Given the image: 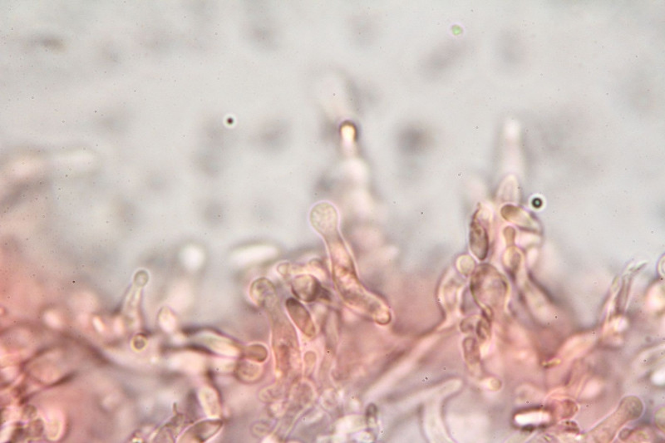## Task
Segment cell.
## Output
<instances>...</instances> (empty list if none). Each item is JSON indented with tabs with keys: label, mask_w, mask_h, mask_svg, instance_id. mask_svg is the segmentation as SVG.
Wrapping results in <instances>:
<instances>
[{
	"label": "cell",
	"mask_w": 665,
	"mask_h": 443,
	"mask_svg": "<svg viewBox=\"0 0 665 443\" xmlns=\"http://www.w3.org/2000/svg\"><path fill=\"white\" fill-rule=\"evenodd\" d=\"M294 294L304 302H313L322 294V286L315 277L309 275H299L293 280Z\"/></svg>",
	"instance_id": "cell-6"
},
{
	"label": "cell",
	"mask_w": 665,
	"mask_h": 443,
	"mask_svg": "<svg viewBox=\"0 0 665 443\" xmlns=\"http://www.w3.org/2000/svg\"><path fill=\"white\" fill-rule=\"evenodd\" d=\"M464 354L465 358L470 365H475L480 361L479 347L474 339L468 338L464 340Z\"/></svg>",
	"instance_id": "cell-10"
},
{
	"label": "cell",
	"mask_w": 665,
	"mask_h": 443,
	"mask_svg": "<svg viewBox=\"0 0 665 443\" xmlns=\"http://www.w3.org/2000/svg\"><path fill=\"white\" fill-rule=\"evenodd\" d=\"M643 412L642 403L639 399L630 397L624 399L617 411L597 427L596 440L600 442L613 439L616 432L628 421L637 420Z\"/></svg>",
	"instance_id": "cell-3"
},
{
	"label": "cell",
	"mask_w": 665,
	"mask_h": 443,
	"mask_svg": "<svg viewBox=\"0 0 665 443\" xmlns=\"http://www.w3.org/2000/svg\"><path fill=\"white\" fill-rule=\"evenodd\" d=\"M655 421H656L657 426L661 430H664V408L660 409L658 411L656 417H655Z\"/></svg>",
	"instance_id": "cell-12"
},
{
	"label": "cell",
	"mask_w": 665,
	"mask_h": 443,
	"mask_svg": "<svg viewBox=\"0 0 665 443\" xmlns=\"http://www.w3.org/2000/svg\"><path fill=\"white\" fill-rule=\"evenodd\" d=\"M478 337L480 339L486 340L490 336V327L486 319L480 320L477 325Z\"/></svg>",
	"instance_id": "cell-11"
},
{
	"label": "cell",
	"mask_w": 665,
	"mask_h": 443,
	"mask_svg": "<svg viewBox=\"0 0 665 443\" xmlns=\"http://www.w3.org/2000/svg\"><path fill=\"white\" fill-rule=\"evenodd\" d=\"M471 290L476 301L490 315L493 310L503 306L507 298V285L493 267L480 266L474 272Z\"/></svg>",
	"instance_id": "cell-1"
},
{
	"label": "cell",
	"mask_w": 665,
	"mask_h": 443,
	"mask_svg": "<svg viewBox=\"0 0 665 443\" xmlns=\"http://www.w3.org/2000/svg\"><path fill=\"white\" fill-rule=\"evenodd\" d=\"M483 210H479L474 216L470 229V248L476 257L480 261H484L488 256L489 250V236L484 223L488 218Z\"/></svg>",
	"instance_id": "cell-4"
},
{
	"label": "cell",
	"mask_w": 665,
	"mask_h": 443,
	"mask_svg": "<svg viewBox=\"0 0 665 443\" xmlns=\"http://www.w3.org/2000/svg\"><path fill=\"white\" fill-rule=\"evenodd\" d=\"M251 295L257 304L268 311L279 305L274 285L265 279L257 280L252 284Z\"/></svg>",
	"instance_id": "cell-7"
},
{
	"label": "cell",
	"mask_w": 665,
	"mask_h": 443,
	"mask_svg": "<svg viewBox=\"0 0 665 443\" xmlns=\"http://www.w3.org/2000/svg\"><path fill=\"white\" fill-rule=\"evenodd\" d=\"M591 342L592 340L588 336H586V337L579 336V337L573 338L571 341H568L565 348L563 349V356L565 358L578 356L579 354L583 353L585 350L590 346Z\"/></svg>",
	"instance_id": "cell-8"
},
{
	"label": "cell",
	"mask_w": 665,
	"mask_h": 443,
	"mask_svg": "<svg viewBox=\"0 0 665 443\" xmlns=\"http://www.w3.org/2000/svg\"><path fill=\"white\" fill-rule=\"evenodd\" d=\"M222 423L220 421H207L199 423L193 427L194 433L199 442H205L214 436L221 430ZM194 435V436H195Z\"/></svg>",
	"instance_id": "cell-9"
},
{
	"label": "cell",
	"mask_w": 665,
	"mask_h": 443,
	"mask_svg": "<svg viewBox=\"0 0 665 443\" xmlns=\"http://www.w3.org/2000/svg\"><path fill=\"white\" fill-rule=\"evenodd\" d=\"M286 310L290 317L298 329L307 337H312L315 334V327L309 311L300 302L294 298L286 300Z\"/></svg>",
	"instance_id": "cell-5"
},
{
	"label": "cell",
	"mask_w": 665,
	"mask_h": 443,
	"mask_svg": "<svg viewBox=\"0 0 665 443\" xmlns=\"http://www.w3.org/2000/svg\"><path fill=\"white\" fill-rule=\"evenodd\" d=\"M274 319V351L276 367L281 373L294 369L298 359V345L292 326L277 308L270 311Z\"/></svg>",
	"instance_id": "cell-2"
}]
</instances>
